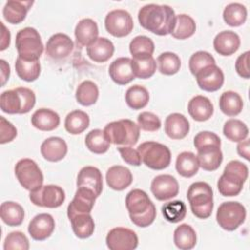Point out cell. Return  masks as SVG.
Returning <instances> with one entry per match:
<instances>
[{"instance_id":"obj_1","label":"cell","mask_w":250,"mask_h":250,"mask_svg":"<svg viewBox=\"0 0 250 250\" xmlns=\"http://www.w3.org/2000/svg\"><path fill=\"white\" fill-rule=\"evenodd\" d=\"M138 21L145 29L164 36L171 34L176 22L174 10L168 5L147 4L143 6L138 13Z\"/></svg>"},{"instance_id":"obj_2","label":"cell","mask_w":250,"mask_h":250,"mask_svg":"<svg viewBox=\"0 0 250 250\" xmlns=\"http://www.w3.org/2000/svg\"><path fill=\"white\" fill-rule=\"evenodd\" d=\"M125 203L130 219L137 227L146 228L154 222L156 208L146 191L132 189L127 193Z\"/></svg>"},{"instance_id":"obj_3","label":"cell","mask_w":250,"mask_h":250,"mask_svg":"<svg viewBox=\"0 0 250 250\" xmlns=\"http://www.w3.org/2000/svg\"><path fill=\"white\" fill-rule=\"evenodd\" d=\"M248 178V167L238 161H229L218 180L217 187L223 196H236L242 190L243 185Z\"/></svg>"},{"instance_id":"obj_4","label":"cell","mask_w":250,"mask_h":250,"mask_svg":"<svg viewBox=\"0 0 250 250\" xmlns=\"http://www.w3.org/2000/svg\"><path fill=\"white\" fill-rule=\"evenodd\" d=\"M34 92L25 87L7 90L1 94L0 106L8 114H23L29 112L35 105Z\"/></svg>"},{"instance_id":"obj_5","label":"cell","mask_w":250,"mask_h":250,"mask_svg":"<svg viewBox=\"0 0 250 250\" xmlns=\"http://www.w3.org/2000/svg\"><path fill=\"white\" fill-rule=\"evenodd\" d=\"M192 214L198 219H207L211 216L214 202L213 189L205 182H195L191 184L187 193Z\"/></svg>"},{"instance_id":"obj_6","label":"cell","mask_w":250,"mask_h":250,"mask_svg":"<svg viewBox=\"0 0 250 250\" xmlns=\"http://www.w3.org/2000/svg\"><path fill=\"white\" fill-rule=\"evenodd\" d=\"M104 133L110 144L130 146L137 144L140 127L130 119H120L106 124Z\"/></svg>"},{"instance_id":"obj_7","label":"cell","mask_w":250,"mask_h":250,"mask_svg":"<svg viewBox=\"0 0 250 250\" xmlns=\"http://www.w3.org/2000/svg\"><path fill=\"white\" fill-rule=\"evenodd\" d=\"M142 162L152 170H163L170 165L171 151L163 144L148 141L137 147Z\"/></svg>"},{"instance_id":"obj_8","label":"cell","mask_w":250,"mask_h":250,"mask_svg":"<svg viewBox=\"0 0 250 250\" xmlns=\"http://www.w3.org/2000/svg\"><path fill=\"white\" fill-rule=\"evenodd\" d=\"M16 48L19 57L24 60H39L44 46L39 32L33 27H24L16 35Z\"/></svg>"},{"instance_id":"obj_9","label":"cell","mask_w":250,"mask_h":250,"mask_svg":"<svg viewBox=\"0 0 250 250\" xmlns=\"http://www.w3.org/2000/svg\"><path fill=\"white\" fill-rule=\"evenodd\" d=\"M246 218L245 207L237 201L223 202L216 214V220L219 226L228 231L236 229L242 225Z\"/></svg>"},{"instance_id":"obj_10","label":"cell","mask_w":250,"mask_h":250,"mask_svg":"<svg viewBox=\"0 0 250 250\" xmlns=\"http://www.w3.org/2000/svg\"><path fill=\"white\" fill-rule=\"evenodd\" d=\"M15 175L25 189L32 191L43 185L44 177L37 163L30 158L19 160L15 166Z\"/></svg>"},{"instance_id":"obj_11","label":"cell","mask_w":250,"mask_h":250,"mask_svg":"<svg viewBox=\"0 0 250 250\" xmlns=\"http://www.w3.org/2000/svg\"><path fill=\"white\" fill-rule=\"evenodd\" d=\"M30 201L39 207L58 208L65 200L64 190L56 185H46L30 191Z\"/></svg>"},{"instance_id":"obj_12","label":"cell","mask_w":250,"mask_h":250,"mask_svg":"<svg viewBox=\"0 0 250 250\" xmlns=\"http://www.w3.org/2000/svg\"><path fill=\"white\" fill-rule=\"evenodd\" d=\"M106 31L114 37H125L131 33L134 22L131 15L122 9L110 11L104 19Z\"/></svg>"},{"instance_id":"obj_13","label":"cell","mask_w":250,"mask_h":250,"mask_svg":"<svg viewBox=\"0 0 250 250\" xmlns=\"http://www.w3.org/2000/svg\"><path fill=\"white\" fill-rule=\"evenodd\" d=\"M105 243L110 250H134L138 246L139 239L134 230L118 227L108 231Z\"/></svg>"},{"instance_id":"obj_14","label":"cell","mask_w":250,"mask_h":250,"mask_svg":"<svg viewBox=\"0 0 250 250\" xmlns=\"http://www.w3.org/2000/svg\"><path fill=\"white\" fill-rule=\"evenodd\" d=\"M150 190L157 200L171 199L179 193V184L176 178L168 174L156 176L150 185Z\"/></svg>"},{"instance_id":"obj_15","label":"cell","mask_w":250,"mask_h":250,"mask_svg":"<svg viewBox=\"0 0 250 250\" xmlns=\"http://www.w3.org/2000/svg\"><path fill=\"white\" fill-rule=\"evenodd\" d=\"M199 88L206 92L218 91L224 84L225 76L222 69L216 64H211L195 74Z\"/></svg>"},{"instance_id":"obj_16","label":"cell","mask_w":250,"mask_h":250,"mask_svg":"<svg viewBox=\"0 0 250 250\" xmlns=\"http://www.w3.org/2000/svg\"><path fill=\"white\" fill-rule=\"evenodd\" d=\"M96 198V194L91 189L83 187L77 188L72 201L67 206L68 219H71L77 214L91 213Z\"/></svg>"},{"instance_id":"obj_17","label":"cell","mask_w":250,"mask_h":250,"mask_svg":"<svg viewBox=\"0 0 250 250\" xmlns=\"http://www.w3.org/2000/svg\"><path fill=\"white\" fill-rule=\"evenodd\" d=\"M73 41L71 38L62 32L53 34L47 41L45 51L46 55L54 60H62L70 55L73 50Z\"/></svg>"},{"instance_id":"obj_18","label":"cell","mask_w":250,"mask_h":250,"mask_svg":"<svg viewBox=\"0 0 250 250\" xmlns=\"http://www.w3.org/2000/svg\"><path fill=\"white\" fill-rule=\"evenodd\" d=\"M55 229V220L52 215L41 213L36 215L28 225L30 236L37 241H42L51 236Z\"/></svg>"},{"instance_id":"obj_19","label":"cell","mask_w":250,"mask_h":250,"mask_svg":"<svg viewBox=\"0 0 250 250\" xmlns=\"http://www.w3.org/2000/svg\"><path fill=\"white\" fill-rule=\"evenodd\" d=\"M108 73L112 81L118 85H126L136 78L133 71L132 60L127 57L114 60L109 65Z\"/></svg>"},{"instance_id":"obj_20","label":"cell","mask_w":250,"mask_h":250,"mask_svg":"<svg viewBox=\"0 0 250 250\" xmlns=\"http://www.w3.org/2000/svg\"><path fill=\"white\" fill-rule=\"evenodd\" d=\"M76 185L77 188L83 187L91 189L99 197L103 190V176L101 171L94 166L83 167L77 175Z\"/></svg>"},{"instance_id":"obj_21","label":"cell","mask_w":250,"mask_h":250,"mask_svg":"<svg viewBox=\"0 0 250 250\" xmlns=\"http://www.w3.org/2000/svg\"><path fill=\"white\" fill-rule=\"evenodd\" d=\"M213 46L219 55L230 56L238 50L240 46V38L234 31L224 30L215 36Z\"/></svg>"},{"instance_id":"obj_22","label":"cell","mask_w":250,"mask_h":250,"mask_svg":"<svg viewBox=\"0 0 250 250\" xmlns=\"http://www.w3.org/2000/svg\"><path fill=\"white\" fill-rule=\"evenodd\" d=\"M40 152L46 160L58 162L66 155L67 145L65 141L60 137H50L41 144Z\"/></svg>"},{"instance_id":"obj_23","label":"cell","mask_w":250,"mask_h":250,"mask_svg":"<svg viewBox=\"0 0 250 250\" xmlns=\"http://www.w3.org/2000/svg\"><path fill=\"white\" fill-rule=\"evenodd\" d=\"M107 186L113 190H123L127 188L133 182L131 171L122 165L111 166L105 175Z\"/></svg>"},{"instance_id":"obj_24","label":"cell","mask_w":250,"mask_h":250,"mask_svg":"<svg viewBox=\"0 0 250 250\" xmlns=\"http://www.w3.org/2000/svg\"><path fill=\"white\" fill-rule=\"evenodd\" d=\"M164 130L169 138L182 140L189 132V122L188 118L181 113H171L165 119Z\"/></svg>"},{"instance_id":"obj_25","label":"cell","mask_w":250,"mask_h":250,"mask_svg":"<svg viewBox=\"0 0 250 250\" xmlns=\"http://www.w3.org/2000/svg\"><path fill=\"white\" fill-rule=\"evenodd\" d=\"M197 160L199 167L205 171H215L217 170L222 161L223 153L221 151V146H207L197 150Z\"/></svg>"},{"instance_id":"obj_26","label":"cell","mask_w":250,"mask_h":250,"mask_svg":"<svg viewBox=\"0 0 250 250\" xmlns=\"http://www.w3.org/2000/svg\"><path fill=\"white\" fill-rule=\"evenodd\" d=\"M33 1H7L3 8V17L9 23H21L25 19L26 14L33 5Z\"/></svg>"},{"instance_id":"obj_27","label":"cell","mask_w":250,"mask_h":250,"mask_svg":"<svg viewBox=\"0 0 250 250\" xmlns=\"http://www.w3.org/2000/svg\"><path fill=\"white\" fill-rule=\"evenodd\" d=\"M188 110L192 119L198 122H203L213 115L214 106L207 97L197 95L188 102Z\"/></svg>"},{"instance_id":"obj_28","label":"cell","mask_w":250,"mask_h":250,"mask_svg":"<svg viewBox=\"0 0 250 250\" xmlns=\"http://www.w3.org/2000/svg\"><path fill=\"white\" fill-rule=\"evenodd\" d=\"M88 57L96 62H104L108 61L114 53L113 43L106 37H98L87 48Z\"/></svg>"},{"instance_id":"obj_29","label":"cell","mask_w":250,"mask_h":250,"mask_svg":"<svg viewBox=\"0 0 250 250\" xmlns=\"http://www.w3.org/2000/svg\"><path fill=\"white\" fill-rule=\"evenodd\" d=\"M74 35L79 45L88 47L98 38L99 28L97 22L89 18L82 19L75 26Z\"/></svg>"},{"instance_id":"obj_30","label":"cell","mask_w":250,"mask_h":250,"mask_svg":"<svg viewBox=\"0 0 250 250\" xmlns=\"http://www.w3.org/2000/svg\"><path fill=\"white\" fill-rule=\"evenodd\" d=\"M59 114L49 108H39L31 116V124L40 131H52L60 125Z\"/></svg>"},{"instance_id":"obj_31","label":"cell","mask_w":250,"mask_h":250,"mask_svg":"<svg viewBox=\"0 0 250 250\" xmlns=\"http://www.w3.org/2000/svg\"><path fill=\"white\" fill-rule=\"evenodd\" d=\"M15 69L18 76L26 82L36 80L41 72L39 60H24L19 56L15 62Z\"/></svg>"},{"instance_id":"obj_32","label":"cell","mask_w":250,"mask_h":250,"mask_svg":"<svg viewBox=\"0 0 250 250\" xmlns=\"http://www.w3.org/2000/svg\"><path fill=\"white\" fill-rule=\"evenodd\" d=\"M0 216L2 221L10 227L21 225L24 219V210L17 202L5 201L0 206Z\"/></svg>"},{"instance_id":"obj_33","label":"cell","mask_w":250,"mask_h":250,"mask_svg":"<svg viewBox=\"0 0 250 250\" xmlns=\"http://www.w3.org/2000/svg\"><path fill=\"white\" fill-rule=\"evenodd\" d=\"M199 169V163L196 155L190 151L181 152L176 159V170L182 177L191 178Z\"/></svg>"},{"instance_id":"obj_34","label":"cell","mask_w":250,"mask_h":250,"mask_svg":"<svg viewBox=\"0 0 250 250\" xmlns=\"http://www.w3.org/2000/svg\"><path fill=\"white\" fill-rule=\"evenodd\" d=\"M221 111L228 116L238 115L243 107V101L239 94L233 91L224 92L219 101Z\"/></svg>"},{"instance_id":"obj_35","label":"cell","mask_w":250,"mask_h":250,"mask_svg":"<svg viewBox=\"0 0 250 250\" xmlns=\"http://www.w3.org/2000/svg\"><path fill=\"white\" fill-rule=\"evenodd\" d=\"M69 221L71 223L72 230L77 237L84 239L90 237L94 233L95 223L91 213L77 214L69 219Z\"/></svg>"},{"instance_id":"obj_36","label":"cell","mask_w":250,"mask_h":250,"mask_svg":"<svg viewBox=\"0 0 250 250\" xmlns=\"http://www.w3.org/2000/svg\"><path fill=\"white\" fill-rule=\"evenodd\" d=\"M89 115L79 109L70 111L64 120V128L71 135L81 134L89 127Z\"/></svg>"},{"instance_id":"obj_37","label":"cell","mask_w":250,"mask_h":250,"mask_svg":"<svg viewBox=\"0 0 250 250\" xmlns=\"http://www.w3.org/2000/svg\"><path fill=\"white\" fill-rule=\"evenodd\" d=\"M174 243L181 250H190L196 244V233L191 226L182 224L174 231Z\"/></svg>"},{"instance_id":"obj_38","label":"cell","mask_w":250,"mask_h":250,"mask_svg":"<svg viewBox=\"0 0 250 250\" xmlns=\"http://www.w3.org/2000/svg\"><path fill=\"white\" fill-rule=\"evenodd\" d=\"M131 60L135 77L147 79L155 73L156 62L152 56L133 57Z\"/></svg>"},{"instance_id":"obj_39","label":"cell","mask_w":250,"mask_h":250,"mask_svg":"<svg viewBox=\"0 0 250 250\" xmlns=\"http://www.w3.org/2000/svg\"><path fill=\"white\" fill-rule=\"evenodd\" d=\"M75 98L78 104L83 106H89L98 101L99 98V88L91 80H85L81 82L76 88Z\"/></svg>"},{"instance_id":"obj_40","label":"cell","mask_w":250,"mask_h":250,"mask_svg":"<svg viewBox=\"0 0 250 250\" xmlns=\"http://www.w3.org/2000/svg\"><path fill=\"white\" fill-rule=\"evenodd\" d=\"M125 101L130 108L134 110L142 109L147 104L149 101L148 91L144 86L133 85L127 89L125 94Z\"/></svg>"},{"instance_id":"obj_41","label":"cell","mask_w":250,"mask_h":250,"mask_svg":"<svg viewBox=\"0 0 250 250\" xmlns=\"http://www.w3.org/2000/svg\"><path fill=\"white\" fill-rule=\"evenodd\" d=\"M195 30L196 24L194 20L187 14H180L176 16V22L171 35L176 39L184 40L192 36Z\"/></svg>"},{"instance_id":"obj_42","label":"cell","mask_w":250,"mask_h":250,"mask_svg":"<svg viewBox=\"0 0 250 250\" xmlns=\"http://www.w3.org/2000/svg\"><path fill=\"white\" fill-rule=\"evenodd\" d=\"M85 145L87 148L96 154L105 153L110 146V143L104 136V130H91L85 137Z\"/></svg>"},{"instance_id":"obj_43","label":"cell","mask_w":250,"mask_h":250,"mask_svg":"<svg viewBox=\"0 0 250 250\" xmlns=\"http://www.w3.org/2000/svg\"><path fill=\"white\" fill-rule=\"evenodd\" d=\"M223 19L229 26H239L247 19V9L240 3H230L224 9Z\"/></svg>"},{"instance_id":"obj_44","label":"cell","mask_w":250,"mask_h":250,"mask_svg":"<svg viewBox=\"0 0 250 250\" xmlns=\"http://www.w3.org/2000/svg\"><path fill=\"white\" fill-rule=\"evenodd\" d=\"M248 128L244 122L239 119L231 118L226 121L223 128V133L227 139L231 142H240L247 138Z\"/></svg>"},{"instance_id":"obj_45","label":"cell","mask_w":250,"mask_h":250,"mask_svg":"<svg viewBox=\"0 0 250 250\" xmlns=\"http://www.w3.org/2000/svg\"><path fill=\"white\" fill-rule=\"evenodd\" d=\"M162 215L164 219L172 224L183 221L187 215V206L183 201L174 200L165 203L162 208Z\"/></svg>"},{"instance_id":"obj_46","label":"cell","mask_w":250,"mask_h":250,"mask_svg":"<svg viewBox=\"0 0 250 250\" xmlns=\"http://www.w3.org/2000/svg\"><path fill=\"white\" fill-rule=\"evenodd\" d=\"M158 70L164 75H174L181 67L180 57L172 52H164L157 58Z\"/></svg>"},{"instance_id":"obj_47","label":"cell","mask_w":250,"mask_h":250,"mask_svg":"<svg viewBox=\"0 0 250 250\" xmlns=\"http://www.w3.org/2000/svg\"><path fill=\"white\" fill-rule=\"evenodd\" d=\"M129 50L132 57L152 56L154 52V43L149 37L139 35L131 40Z\"/></svg>"},{"instance_id":"obj_48","label":"cell","mask_w":250,"mask_h":250,"mask_svg":"<svg viewBox=\"0 0 250 250\" xmlns=\"http://www.w3.org/2000/svg\"><path fill=\"white\" fill-rule=\"evenodd\" d=\"M211 64H216L214 57L206 52V51H197L194 54L191 55L189 58L188 62V66L191 74L195 76V74L203 69L204 67L211 65Z\"/></svg>"},{"instance_id":"obj_49","label":"cell","mask_w":250,"mask_h":250,"mask_svg":"<svg viewBox=\"0 0 250 250\" xmlns=\"http://www.w3.org/2000/svg\"><path fill=\"white\" fill-rule=\"evenodd\" d=\"M3 248L4 250H28L29 241L23 232L12 231L6 236Z\"/></svg>"},{"instance_id":"obj_50","label":"cell","mask_w":250,"mask_h":250,"mask_svg":"<svg viewBox=\"0 0 250 250\" xmlns=\"http://www.w3.org/2000/svg\"><path fill=\"white\" fill-rule=\"evenodd\" d=\"M137 120H138V126L144 131L155 132L159 130L161 127V121L159 117L156 114L149 111L141 112L138 115Z\"/></svg>"},{"instance_id":"obj_51","label":"cell","mask_w":250,"mask_h":250,"mask_svg":"<svg viewBox=\"0 0 250 250\" xmlns=\"http://www.w3.org/2000/svg\"><path fill=\"white\" fill-rule=\"evenodd\" d=\"M193 145L198 150L207 146H221V140L219 136L213 132L202 131L195 135L193 139Z\"/></svg>"},{"instance_id":"obj_52","label":"cell","mask_w":250,"mask_h":250,"mask_svg":"<svg viewBox=\"0 0 250 250\" xmlns=\"http://www.w3.org/2000/svg\"><path fill=\"white\" fill-rule=\"evenodd\" d=\"M17 137L16 127L4 116H0V143L6 144L12 142Z\"/></svg>"},{"instance_id":"obj_53","label":"cell","mask_w":250,"mask_h":250,"mask_svg":"<svg viewBox=\"0 0 250 250\" xmlns=\"http://www.w3.org/2000/svg\"><path fill=\"white\" fill-rule=\"evenodd\" d=\"M117 150L119 151L122 159L133 166H140L142 163V158L141 155L138 151V149H135L129 146H118Z\"/></svg>"},{"instance_id":"obj_54","label":"cell","mask_w":250,"mask_h":250,"mask_svg":"<svg viewBox=\"0 0 250 250\" xmlns=\"http://www.w3.org/2000/svg\"><path fill=\"white\" fill-rule=\"evenodd\" d=\"M248 62H249V51H246L243 54L239 55V57L236 59V62H235V70L237 74L245 79H248L250 76Z\"/></svg>"},{"instance_id":"obj_55","label":"cell","mask_w":250,"mask_h":250,"mask_svg":"<svg viewBox=\"0 0 250 250\" xmlns=\"http://www.w3.org/2000/svg\"><path fill=\"white\" fill-rule=\"evenodd\" d=\"M1 23V27H2V32H1V47H0V50L1 51H4L5 49H7L10 45V42H11V34H10V31L9 29L4 25L3 22H0Z\"/></svg>"},{"instance_id":"obj_56","label":"cell","mask_w":250,"mask_h":250,"mask_svg":"<svg viewBox=\"0 0 250 250\" xmlns=\"http://www.w3.org/2000/svg\"><path fill=\"white\" fill-rule=\"evenodd\" d=\"M236 149H237V153L241 157L245 158L246 160H249V140L248 139L238 142Z\"/></svg>"},{"instance_id":"obj_57","label":"cell","mask_w":250,"mask_h":250,"mask_svg":"<svg viewBox=\"0 0 250 250\" xmlns=\"http://www.w3.org/2000/svg\"><path fill=\"white\" fill-rule=\"evenodd\" d=\"M0 64H1V86H4L10 77V65L3 59L0 60Z\"/></svg>"}]
</instances>
